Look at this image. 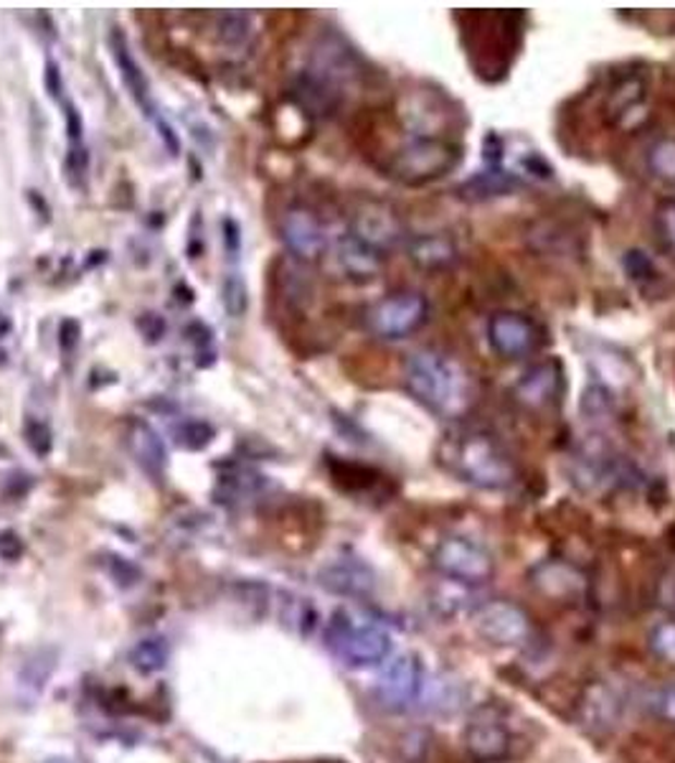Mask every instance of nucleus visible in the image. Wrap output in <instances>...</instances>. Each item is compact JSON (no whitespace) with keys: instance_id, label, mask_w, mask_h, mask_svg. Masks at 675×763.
<instances>
[{"instance_id":"2eb2a0df","label":"nucleus","mask_w":675,"mask_h":763,"mask_svg":"<svg viewBox=\"0 0 675 763\" xmlns=\"http://www.w3.org/2000/svg\"><path fill=\"white\" fill-rule=\"evenodd\" d=\"M333 257L338 270H341L351 282H371L376 275L381 272L383 257L379 250H373L371 244H366L360 237L351 232L341 234L333 244Z\"/></svg>"},{"instance_id":"f8f14e48","label":"nucleus","mask_w":675,"mask_h":763,"mask_svg":"<svg viewBox=\"0 0 675 763\" xmlns=\"http://www.w3.org/2000/svg\"><path fill=\"white\" fill-rule=\"evenodd\" d=\"M351 232L360 237L366 244H371L373 250H379L381 255H386L389 250H394L404 240L402 219L396 217V211L389 204L381 202L360 204L353 214Z\"/></svg>"},{"instance_id":"393cba45","label":"nucleus","mask_w":675,"mask_h":763,"mask_svg":"<svg viewBox=\"0 0 675 763\" xmlns=\"http://www.w3.org/2000/svg\"><path fill=\"white\" fill-rule=\"evenodd\" d=\"M168 656H171V649L163 639H143L137 641L130 652V662L137 671L143 675H152V671H160L168 664Z\"/></svg>"},{"instance_id":"72a5a7b5","label":"nucleus","mask_w":675,"mask_h":763,"mask_svg":"<svg viewBox=\"0 0 675 763\" xmlns=\"http://www.w3.org/2000/svg\"><path fill=\"white\" fill-rule=\"evenodd\" d=\"M625 270L633 280H653L655 267L650 263V257L640 250H630L625 257Z\"/></svg>"},{"instance_id":"c9c22d12","label":"nucleus","mask_w":675,"mask_h":763,"mask_svg":"<svg viewBox=\"0 0 675 763\" xmlns=\"http://www.w3.org/2000/svg\"><path fill=\"white\" fill-rule=\"evenodd\" d=\"M82 339V324L76 318H64L59 324V349L64 354H72V351L79 347Z\"/></svg>"},{"instance_id":"4468645a","label":"nucleus","mask_w":675,"mask_h":763,"mask_svg":"<svg viewBox=\"0 0 675 763\" xmlns=\"http://www.w3.org/2000/svg\"><path fill=\"white\" fill-rule=\"evenodd\" d=\"M110 51H112L114 64H118V69H120L122 82H125V87L130 92V97L135 99V105L140 107V112L145 114V118L152 120L158 125V122L163 120V114H158V107H156V99H152L148 76H145L143 66L135 61L133 51H130L127 38H125V34H122V31H112Z\"/></svg>"},{"instance_id":"9d476101","label":"nucleus","mask_w":675,"mask_h":763,"mask_svg":"<svg viewBox=\"0 0 675 763\" xmlns=\"http://www.w3.org/2000/svg\"><path fill=\"white\" fill-rule=\"evenodd\" d=\"M465 748L472 759L493 763L503 761L511 753L513 736L508 725L503 723V717L495 713L493 707H480L478 713L470 717L465 728Z\"/></svg>"},{"instance_id":"a19ab883","label":"nucleus","mask_w":675,"mask_h":763,"mask_svg":"<svg viewBox=\"0 0 675 763\" xmlns=\"http://www.w3.org/2000/svg\"><path fill=\"white\" fill-rule=\"evenodd\" d=\"M11 331H13V320H11V316L0 311V339H5V336L11 334Z\"/></svg>"},{"instance_id":"a878e982","label":"nucleus","mask_w":675,"mask_h":763,"mask_svg":"<svg viewBox=\"0 0 675 763\" xmlns=\"http://www.w3.org/2000/svg\"><path fill=\"white\" fill-rule=\"evenodd\" d=\"M175 443L186 450H206L217 438V431H213L211 423L206 420H181V425L175 427Z\"/></svg>"},{"instance_id":"0eeeda50","label":"nucleus","mask_w":675,"mask_h":763,"mask_svg":"<svg viewBox=\"0 0 675 763\" xmlns=\"http://www.w3.org/2000/svg\"><path fill=\"white\" fill-rule=\"evenodd\" d=\"M425 667L417 654H398L386 662L376 682V694L389 710H412L419 705L425 690Z\"/></svg>"},{"instance_id":"b1692460","label":"nucleus","mask_w":675,"mask_h":763,"mask_svg":"<svg viewBox=\"0 0 675 763\" xmlns=\"http://www.w3.org/2000/svg\"><path fill=\"white\" fill-rule=\"evenodd\" d=\"M217 34L229 49H244L251 38V19L242 11H224L217 19Z\"/></svg>"},{"instance_id":"f03ea898","label":"nucleus","mask_w":675,"mask_h":763,"mask_svg":"<svg viewBox=\"0 0 675 763\" xmlns=\"http://www.w3.org/2000/svg\"><path fill=\"white\" fill-rule=\"evenodd\" d=\"M404 385L414 400L440 417H463L472 404L470 374L442 351H414L404 364Z\"/></svg>"},{"instance_id":"f3484780","label":"nucleus","mask_w":675,"mask_h":763,"mask_svg":"<svg viewBox=\"0 0 675 763\" xmlns=\"http://www.w3.org/2000/svg\"><path fill=\"white\" fill-rule=\"evenodd\" d=\"M262 488H265L262 473H257L255 469H247V465L232 463L219 473L213 496H217V501L226 504V507H236V504H247L255 499V496L262 494Z\"/></svg>"},{"instance_id":"20e7f679","label":"nucleus","mask_w":675,"mask_h":763,"mask_svg":"<svg viewBox=\"0 0 675 763\" xmlns=\"http://www.w3.org/2000/svg\"><path fill=\"white\" fill-rule=\"evenodd\" d=\"M328 649L348 667H373L389 659L391 633L371 614L338 608L326 629Z\"/></svg>"},{"instance_id":"c756f323","label":"nucleus","mask_w":675,"mask_h":763,"mask_svg":"<svg viewBox=\"0 0 675 763\" xmlns=\"http://www.w3.org/2000/svg\"><path fill=\"white\" fill-rule=\"evenodd\" d=\"M648 649L658 659L675 664V618L658 621L653 629L648 631Z\"/></svg>"},{"instance_id":"1a4fd4ad","label":"nucleus","mask_w":675,"mask_h":763,"mask_svg":"<svg viewBox=\"0 0 675 763\" xmlns=\"http://www.w3.org/2000/svg\"><path fill=\"white\" fill-rule=\"evenodd\" d=\"M488 343L501 359L516 362V359H524L539 349L541 331L526 313L498 311L488 320Z\"/></svg>"},{"instance_id":"ea45409f","label":"nucleus","mask_w":675,"mask_h":763,"mask_svg":"<svg viewBox=\"0 0 675 763\" xmlns=\"http://www.w3.org/2000/svg\"><path fill=\"white\" fill-rule=\"evenodd\" d=\"M224 244H226V252L232 257L240 255V250H242V229L240 225H236L234 219H224Z\"/></svg>"},{"instance_id":"4c0bfd02","label":"nucleus","mask_w":675,"mask_h":763,"mask_svg":"<svg viewBox=\"0 0 675 763\" xmlns=\"http://www.w3.org/2000/svg\"><path fill=\"white\" fill-rule=\"evenodd\" d=\"M44 84H46V92H49V97L51 99H59L64 97V80H61V69L57 61H46V72H44Z\"/></svg>"},{"instance_id":"ddd939ff","label":"nucleus","mask_w":675,"mask_h":763,"mask_svg":"<svg viewBox=\"0 0 675 763\" xmlns=\"http://www.w3.org/2000/svg\"><path fill=\"white\" fill-rule=\"evenodd\" d=\"M564 392V372L559 362H539L513 385L516 402L528 410H547Z\"/></svg>"},{"instance_id":"e433bc0d","label":"nucleus","mask_w":675,"mask_h":763,"mask_svg":"<svg viewBox=\"0 0 675 763\" xmlns=\"http://www.w3.org/2000/svg\"><path fill=\"white\" fill-rule=\"evenodd\" d=\"M23 555V542L19 537V532L3 530L0 532V557L5 562H15Z\"/></svg>"},{"instance_id":"7c9ffc66","label":"nucleus","mask_w":675,"mask_h":763,"mask_svg":"<svg viewBox=\"0 0 675 763\" xmlns=\"http://www.w3.org/2000/svg\"><path fill=\"white\" fill-rule=\"evenodd\" d=\"M642 705L658 720L673 723L675 725V685H665V687H655V690L646 692V698H642Z\"/></svg>"},{"instance_id":"c85d7f7f","label":"nucleus","mask_w":675,"mask_h":763,"mask_svg":"<svg viewBox=\"0 0 675 763\" xmlns=\"http://www.w3.org/2000/svg\"><path fill=\"white\" fill-rule=\"evenodd\" d=\"M333 479L348 492H358V488H368L376 484V471L360 463H345V461H331Z\"/></svg>"},{"instance_id":"58836bf2","label":"nucleus","mask_w":675,"mask_h":763,"mask_svg":"<svg viewBox=\"0 0 675 763\" xmlns=\"http://www.w3.org/2000/svg\"><path fill=\"white\" fill-rule=\"evenodd\" d=\"M66 135H69V145H82L84 141V122L82 114L76 112L74 105H66Z\"/></svg>"},{"instance_id":"bb28decb","label":"nucleus","mask_w":675,"mask_h":763,"mask_svg":"<svg viewBox=\"0 0 675 763\" xmlns=\"http://www.w3.org/2000/svg\"><path fill=\"white\" fill-rule=\"evenodd\" d=\"M653 234L658 247L675 257V198H663L653 211Z\"/></svg>"},{"instance_id":"473e14b6","label":"nucleus","mask_w":675,"mask_h":763,"mask_svg":"<svg viewBox=\"0 0 675 763\" xmlns=\"http://www.w3.org/2000/svg\"><path fill=\"white\" fill-rule=\"evenodd\" d=\"M87 171H89V153L82 145H69L66 160H64V173L69 186L74 189H84V183H87Z\"/></svg>"},{"instance_id":"a211bd4d","label":"nucleus","mask_w":675,"mask_h":763,"mask_svg":"<svg viewBox=\"0 0 675 763\" xmlns=\"http://www.w3.org/2000/svg\"><path fill=\"white\" fill-rule=\"evenodd\" d=\"M320 585L338 595H368L373 591V572L358 560H338L320 572Z\"/></svg>"},{"instance_id":"79ce46f5","label":"nucleus","mask_w":675,"mask_h":763,"mask_svg":"<svg viewBox=\"0 0 675 763\" xmlns=\"http://www.w3.org/2000/svg\"><path fill=\"white\" fill-rule=\"evenodd\" d=\"M46 763H76V761H72V759H64V755H59V759H49V761H46Z\"/></svg>"},{"instance_id":"4be33fe9","label":"nucleus","mask_w":675,"mask_h":763,"mask_svg":"<svg viewBox=\"0 0 675 763\" xmlns=\"http://www.w3.org/2000/svg\"><path fill=\"white\" fill-rule=\"evenodd\" d=\"M619 698L610 687L597 685L581 700V723L594 730H608L619 720Z\"/></svg>"},{"instance_id":"412c9836","label":"nucleus","mask_w":675,"mask_h":763,"mask_svg":"<svg viewBox=\"0 0 675 763\" xmlns=\"http://www.w3.org/2000/svg\"><path fill=\"white\" fill-rule=\"evenodd\" d=\"M646 82H642L640 76H623V80L610 89L608 105H604L608 118L615 122V125H623L633 112L638 114L642 110V105H646Z\"/></svg>"},{"instance_id":"cd10ccee","label":"nucleus","mask_w":675,"mask_h":763,"mask_svg":"<svg viewBox=\"0 0 675 763\" xmlns=\"http://www.w3.org/2000/svg\"><path fill=\"white\" fill-rule=\"evenodd\" d=\"M221 303L232 318H242L249 308V288L240 272H229L221 282Z\"/></svg>"},{"instance_id":"6ab92c4d","label":"nucleus","mask_w":675,"mask_h":763,"mask_svg":"<svg viewBox=\"0 0 675 763\" xmlns=\"http://www.w3.org/2000/svg\"><path fill=\"white\" fill-rule=\"evenodd\" d=\"M409 259L427 272L447 270L457 263V244L447 234H417L409 242Z\"/></svg>"},{"instance_id":"39448f33","label":"nucleus","mask_w":675,"mask_h":763,"mask_svg":"<svg viewBox=\"0 0 675 763\" xmlns=\"http://www.w3.org/2000/svg\"><path fill=\"white\" fill-rule=\"evenodd\" d=\"M434 570L457 585H482L493 578L495 560L482 542L467 534L442 537L432 549Z\"/></svg>"},{"instance_id":"2f4dec72","label":"nucleus","mask_w":675,"mask_h":763,"mask_svg":"<svg viewBox=\"0 0 675 763\" xmlns=\"http://www.w3.org/2000/svg\"><path fill=\"white\" fill-rule=\"evenodd\" d=\"M23 438H26V446L34 450L38 458H46L53 448V433L49 423L38 417H28L26 425H23Z\"/></svg>"},{"instance_id":"f257e3e1","label":"nucleus","mask_w":675,"mask_h":763,"mask_svg":"<svg viewBox=\"0 0 675 763\" xmlns=\"http://www.w3.org/2000/svg\"><path fill=\"white\" fill-rule=\"evenodd\" d=\"M437 461L450 476L482 492H505L518 469L503 440L486 427H455L437 446Z\"/></svg>"},{"instance_id":"5701e85b","label":"nucleus","mask_w":675,"mask_h":763,"mask_svg":"<svg viewBox=\"0 0 675 763\" xmlns=\"http://www.w3.org/2000/svg\"><path fill=\"white\" fill-rule=\"evenodd\" d=\"M646 168L665 186H675V137L663 135L648 145Z\"/></svg>"},{"instance_id":"f704fd0d","label":"nucleus","mask_w":675,"mask_h":763,"mask_svg":"<svg viewBox=\"0 0 675 763\" xmlns=\"http://www.w3.org/2000/svg\"><path fill=\"white\" fill-rule=\"evenodd\" d=\"M137 328H140L145 341L158 343L165 336L168 324H165L163 316H158V313H143V316L137 318Z\"/></svg>"},{"instance_id":"aec40b11","label":"nucleus","mask_w":675,"mask_h":763,"mask_svg":"<svg viewBox=\"0 0 675 763\" xmlns=\"http://www.w3.org/2000/svg\"><path fill=\"white\" fill-rule=\"evenodd\" d=\"M549 598H579L585 593V576L562 560L543 562L533 570V580Z\"/></svg>"},{"instance_id":"423d86ee","label":"nucleus","mask_w":675,"mask_h":763,"mask_svg":"<svg viewBox=\"0 0 675 763\" xmlns=\"http://www.w3.org/2000/svg\"><path fill=\"white\" fill-rule=\"evenodd\" d=\"M429 320V301L417 290H398L366 311V328L386 341L406 339Z\"/></svg>"},{"instance_id":"9b49d317","label":"nucleus","mask_w":675,"mask_h":763,"mask_svg":"<svg viewBox=\"0 0 675 763\" xmlns=\"http://www.w3.org/2000/svg\"><path fill=\"white\" fill-rule=\"evenodd\" d=\"M280 237L285 242V247L293 252V257L303 259V263L318 259L328 244L323 221L308 206H293V209L285 211L280 225Z\"/></svg>"},{"instance_id":"7ed1b4c3","label":"nucleus","mask_w":675,"mask_h":763,"mask_svg":"<svg viewBox=\"0 0 675 763\" xmlns=\"http://www.w3.org/2000/svg\"><path fill=\"white\" fill-rule=\"evenodd\" d=\"M459 160H463V145L444 133H409L391 153L386 171L404 186H427L455 171Z\"/></svg>"},{"instance_id":"dca6fc26","label":"nucleus","mask_w":675,"mask_h":763,"mask_svg":"<svg viewBox=\"0 0 675 763\" xmlns=\"http://www.w3.org/2000/svg\"><path fill=\"white\" fill-rule=\"evenodd\" d=\"M127 443L137 465H140L152 481H163V473L168 465V450L156 427L145 423V420H135V423L130 425Z\"/></svg>"},{"instance_id":"6e6552de","label":"nucleus","mask_w":675,"mask_h":763,"mask_svg":"<svg viewBox=\"0 0 675 763\" xmlns=\"http://www.w3.org/2000/svg\"><path fill=\"white\" fill-rule=\"evenodd\" d=\"M472 626L488 644L520 646L531 637L526 610L511 601H490L472 610Z\"/></svg>"}]
</instances>
